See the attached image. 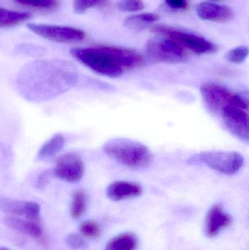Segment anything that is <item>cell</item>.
<instances>
[{"instance_id": "1", "label": "cell", "mask_w": 249, "mask_h": 250, "mask_svg": "<svg viewBox=\"0 0 249 250\" xmlns=\"http://www.w3.org/2000/svg\"><path fill=\"white\" fill-rule=\"evenodd\" d=\"M70 54L95 73L109 78L120 77L124 70L137 68L143 63L140 54L120 47L75 48L70 50Z\"/></svg>"}, {"instance_id": "2", "label": "cell", "mask_w": 249, "mask_h": 250, "mask_svg": "<svg viewBox=\"0 0 249 250\" xmlns=\"http://www.w3.org/2000/svg\"><path fill=\"white\" fill-rule=\"evenodd\" d=\"M103 150L108 157L120 164L135 170L146 168L152 161V153L146 146L128 138L109 140Z\"/></svg>"}, {"instance_id": "3", "label": "cell", "mask_w": 249, "mask_h": 250, "mask_svg": "<svg viewBox=\"0 0 249 250\" xmlns=\"http://www.w3.org/2000/svg\"><path fill=\"white\" fill-rule=\"evenodd\" d=\"M202 98L209 111L221 113L227 107L235 106L249 109V99L237 95L216 83H205L200 89Z\"/></svg>"}, {"instance_id": "4", "label": "cell", "mask_w": 249, "mask_h": 250, "mask_svg": "<svg viewBox=\"0 0 249 250\" xmlns=\"http://www.w3.org/2000/svg\"><path fill=\"white\" fill-rule=\"evenodd\" d=\"M151 31L164 38L176 41L184 48H187L195 54H214L219 49L216 44L203 37L180 30L169 25L155 24L151 27Z\"/></svg>"}, {"instance_id": "5", "label": "cell", "mask_w": 249, "mask_h": 250, "mask_svg": "<svg viewBox=\"0 0 249 250\" xmlns=\"http://www.w3.org/2000/svg\"><path fill=\"white\" fill-rule=\"evenodd\" d=\"M196 158L212 170L229 176L238 173L244 163V157L236 151H204Z\"/></svg>"}, {"instance_id": "6", "label": "cell", "mask_w": 249, "mask_h": 250, "mask_svg": "<svg viewBox=\"0 0 249 250\" xmlns=\"http://www.w3.org/2000/svg\"><path fill=\"white\" fill-rule=\"evenodd\" d=\"M149 55L160 62L181 63L187 60L185 48L176 41L169 38H156L150 40L146 45Z\"/></svg>"}, {"instance_id": "7", "label": "cell", "mask_w": 249, "mask_h": 250, "mask_svg": "<svg viewBox=\"0 0 249 250\" xmlns=\"http://www.w3.org/2000/svg\"><path fill=\"white\" fill-rule=\"evenodd\" d=\"M27 27L29 30L42 38L61 43L80 42L86 38V33L83 30L70 26L29 23Z\"/></svg>"}, {"instance_id": "8", "label": "cell", "mask_w": 249, "mask_h": 250, "mask_svg": "<svg viewBox=\"0 0 249 250\" xmlns=\"http://www.w3.org/2000/svg\"><path fill=\"white\" fill-rule=\"evenodd\" d=\"M54 173L57 178L65 182H79L84 174L83 160L77 153H65L57 157Z\"/></svg>"}, {"instance_id": "9", "label": "cell", "mask_w": 249, "mask_h": 250, "mask_svg": "<svg viewBox=\"0 0 249 250\" xmlns=\"http://www.w3.org/2000/svg\"><path fill=\"white\" fill-rule=\"evenodd\" d=\"M248 110L229 106L220 113L227 129L235 138L249 143V114Z\"/></svg>"}, {"instance_id": "10", "label": "cell", "mask_w": 249, "mask_h": 250, "mask_svg": "<svg viewBox=\"0 0 249 250\" xmlns=\"http://www.w3.org/2000/svg\"><path fill=\"white\" fill-rule=\"evenodd\" d=\"M232 218L224 211L221 204H215L209 209L205 222V232L209 237L217 236L222 230L232 225Z\"/></svg>"}, {"instance_id": "11", "label": "cell", "mask_w": 249, "mask_h": 250, "mask_svg": "<svg viewBox=\"0 0 249 250\" xmlns=\"http://www.w3.org/2000/svg\"><path fill=\"white\" fill-rule=\"evenodd\" d=\"M196 13L202 20L209 21L227 22L233 17L232 9L228 6L209 1H203L197 4Z\"/></svg>"}, {"instance_id": "12", "label": "cell", "mask_w": 249, "mask_h": 250, "mask_svg": "<svg viewBox=\"0 0 249 250\" xmlns=\"http://www.w3.org/2000/svg\"><path fill=\"white\" fill-rule=\"evenodd\" d=\"M142 193L143 189L139 184L128 181H115L106 189L107 196L114 201L137 198Z\"/></svg>"}, {"instance_id": "13", "label": "cell", "mask_w": 249, "mask_h": 250, "mask_svg": "<svg viewBox=\"0 0 249 250\" xmlns=\"http://www.w3.org/2000/svg\"><path fill=\"white\" fill-rule=\"evenodd\" d=\"M4 222L7 227L15 231L27 235L38 240L42 239V230L38 223H34L30 220H23L16 216L6 217Z\"/></svg>"}, {"instance_id": "14", "label": "cell", "mask_w": 249, "mask_h": 250, "mask_svg": "<svg viewBox=\"0 0 249 250\" xmlns=\"http://www.w3.org/2000/svg\"><path fill=\"white\" fill-rule=\"evenodd\" d=\"M64 146V138L62 134H55L40 147L38 153V158L39 160L52 158L61 151Z\"/></svg>"}, {"instance_id": "15", "label": "cell", "mask_w": 249, "mask_h": 250, "mask_svg": "<svg viewBox=\"0 0 249 250\" xmlns=\"http://www.w3.org/2000/svg\"><path fill=\"white\" fill-rule=\"evenodd\" d=\"M138 245L137 236L133 233H124L111 239L104 250H135Z\"/></svg>"}, {"instance_id": "16", "label": "cell", "mask_w": 249, "mask_h": 250, "mask_svg": "<svg viewBox=\"0 0 249 250\" xmlns=\"http://www.w3.org/2000/svg\"><path fill=\"white\" fill-rule=\"evenodd\" d=\"M31 14L23 12H16L7 9L0 10V26L1 28L16 26L30 19Z\"/></svg>"}, {"instance_id": "17", "label": "cell", "mask_w": 249, "mask_h": 250, "mask_svg": "<svg viewBox=\"0 0 249 250\" xmlns=\"http://www.w3.org/2000/svg\"><path fill=\"white\" fill-rule=\"evenodd\" d=\"M159 16L156 13H144L130 16L124 21V26L130 29H142L149 23L156 22Z\"/></svg>"}, {"instance_id": "18", "label": "cell", "mask_w": 249, "mask_h": 250, "mask_svg": "<svg viewBox=\"0 0 249 250\" xmlns=\"http://www.w3.org/2000/svg\"><path fill=\"white\" fill-rule=\"evenodd\" d=\"M87 208V195L83 190L74 192L70 205V214L75 220L80 218L85 214Z\"/></svg>"}, {"instance_id": "19", "label": "cell", "mask_w": 249, "mask_h": 250, "mask_svg": "<svg viewBox=\"0 0 249 250\" xmlns=\"http://www.w3.org/2000/svg\"><path fill=\"white\" fill-rule=\"evenodd\" d=\"M27 201H17L7 198H1L0 200L1 210L10 216H23L25 217Z\"/></svg>"}, {"instance_id": "20", "label": "cell", "mask_w": 249, "mask_h": 250, "mask_svg": "<svg viewBox=\"0 0 249 250\" xmlns=\"http://www.w3.org/2000/svg\"><path fill=\"white\" fill-rule=\"evenodd\" d=\"M249 55V48L245 45L235 47L230 50L225 54V58L230 62L240 64L244 62Z\"/></svg>"}, {"instance_id": "21", "label": "cell", "mask_w": 249, "mask_h": 250, "mask_svg": "<svg viewBox=\"0 0 249 250\" xmlns=\"http://www.w3.org/2000/svg\"><path fill=\"white\" fill-rule=\"evenodd\" d=\"M17 4L35 8L52 10L58 6V0H14Z\"/></svg>"}, {"instance_id": "22", "label": "cell", "mask_w": 249, "mask_h": 250, "mask_svg": "<svg viewBox=\"0 0 249 250\" xmlns=\"http://www.w3.org/2000/svg\"><path fill=\"white\" fill-rule=\"evenodd\" d=\"M80 232L85 237L97 239L101 235L100 226L93 220L85 221L80 226Z\"/></svg>"}, {"instance_id": "23", "label": "cell", "mask_w": 249, "mask_h": 250, "mask_svg": "<svg viewBox=\"0 0 249 250\" xmlns=\"http://www.w3.org/2000/svg\"><path fill=\"white\" fill-rule=\"evenodd\" d=\"M117 7L124 12L139 11L144 8V3L142 0H119Z\"/></svg>"}, {"instance_id": "24", "label": "cell", "mask_w": 249, "mask_h": 250, "mask_svg": "<svg viewBox=\"0 0 249 250\" xmlns=\"http://www.w3.org/2000/svg\"><path fill=\"white\" fill-rule=\"evenodd\" d=\"M67 245L71 249L75 250H84L87 248L88 245L86 241L78 234L71 233L66 239Z\"/></svg>"}, {"instance_id": "25", "label": "cell", "mask_w": 249, "mask_h": 250, "mask_svg": "<svg viewBox=\"0 0 249 250\" xmlns=\"http://www.w3.org/2000/svg\"><path fill=\"white\" fill-rule=\"evenodd\" d=\"M105 0H75L73 7L77 13H82L88 9L102 4Z\"/></svg>"}, {"instance_id": "26", "label": "cell", "mask_w": 249, "mask_h": 250, "mask_svg": "<svg viewBox=\"0 0 249 250\" xmlns=\"http://www.w3.org/2000/svg\"><path fill=\"white\" fill-rule=\"evenodd\" d=\"M165 2L175 10H186L188 6L187 0H165Z\"/></svg>"}, {"instance_id": "27", "label": "cell", "mask_w": 249, "mask_h": 250, "mask_svg": "<svg viewBox=\"0 0 249 250\" xmlns=\"http://www.w3.org/2000/svg\"><path fill=\"white\" fill-rule=\"evenodd\" d=\"M47 179H48V176H47L46 173H42L39 176V179H38V185L40 187L45 185L46 183Z\"/></svg>"}, {"instance_id": "28", "label": "cell", "mask_w": 249, "mask_h": 250, "mask_svg": "<svg viewBox=\"0 0 249 250\" xmlns=\"http://www.w3.org/2000/svg\"><path fill=\"white\" fill-rule=\"evenodd\" d=\"M10 250L7 249V248H1V250Z\"/></svg>"}]
</instances>
